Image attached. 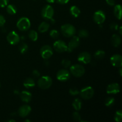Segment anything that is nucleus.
<instances>
[{
    "instance_id": "f257e3e1",
    "label": "nucleus",
    "mask_w": 122,
    "mask_h": 122,
    "mask_svg": "<svg viewBox=\"0 0 122 122\" xmlns=\"http://www.w3.org/2000/svg\"><path fill=\"white\" fill-rule=\"evenodd\" d=\"M61 31L64 36L71 37L75 35L76 33V29L70 24H65L61 26Z\"/></svg>"
},
{
    "instance_id": "f03ea898",
    "label": "nucleus",
    "mask_w": 122,
    "mask_h": 122,
    "mask_svg": "<svg viewBox=\"0 0 122 122\" xmlns=\"http://www.w3.org/2000/svg\"><path fill=\"white\" fill-rule=\"evenodd\" d=\"M52 83V79L48 76H44L41 77L38 81V85L42 89H47Z\"/></svg>"
},
{
    "instance_id": "7ed1b4c3",
    "label": "nucleus",
    "mask_w": 122,
    "mask_h": 122,
    "mask_svg": "<svg viewBox=\"0 0 122 122\" xmlns=\"http://www.w3.org/2000/svg\"><path fill=\"white\" fill-rule=\"evenodd\" d=\"M70 71L71 75L76 77H81L85 72L84 67L80 64H75L71 66L70 68Z\"/></svg>"
},
{
    "instance_id": "20e7f679",
    "label": "nucleus",
    "mask_w": 122,
    "mask_h": 122,
    "mask_svg": "<svg viewBox=\"0 0 122 122\" xmlns=\"http://www.w3.org/2000/svg\"><path fill=\"white\" fill-rule=\"evenodd\" d=\"M17 27L20 30H27L30 27V22L27 17H21L17 23Z\"/></svg>"
},
{
    "instance_id": "39448f33",
    "label": "nucleus",
    "mask_w": 122,
    "mask_h": 122,
    "mask_svg": "<svg viewBox=\"0 0 122 122\" xmlns=\"http://www.w3.org/2000/svg\"><path fill=\"white\" fill-rule=\"evenodd\" d=\"M81 98L84 100H89L94 95V91L92 87L87 86L83 88L79 92Z\"/></svg>"
},
{
    "instance_id": "423d86ee",
    "label": "nucleus",
    "mask_w": 122,
    "mask_h": 122,
    "mask_svg": "<svg viewBox=\"0 0 122 122\" xmlns=\"http://www.w3.org/2000/svg\"><path fill=\"white\" fill-rule=\"evenodd\" d=\"M54 9L50 5H46L42 8L41 11V15L44 19L46 20L52 19L54 15Z\"/></svg>"
},
{
    "instance_id": "0eeeda50",
    "label": "nucleus",
    "mask_w": 122,
    "mask_h": 122,
    "mask_svg": "<svg viewBox=\"0 0 122 122\" xmlns=\"http://www.w3.org/2000/svg\"><path fill=\"white\" fill-rule=\"evenodd\" d=\"M40 54L44 59H48L53 54L52 48L50 45H44L41 48Z\"/></svg>"
},
{
    "instance_id": "6e6552de",
    "label": "nucleus",
    "mask_w": 122,
    "mask_h": 122,
    "mask_svg": "<svg viewBox=\"0 0 122 122\" xmlns=\"http://www.w3.org/2000/svg\"><path fill=\"white\" fill-rule=\"evenodd\" d=\"M54 48L57 52H63L67 51V45L63 41H57L54 43Z\"/></svg>"
},
{
    "instance_id": "1a4fd4ad",
    "label": "nucleus",
    "mask_w": 122,
    "mask_h": 122,
    "mask_svg": "<svg viewBox=\"0 0 122 122\" xmlns=\"http://www.w3.org/2000/svg\"><path fill=\"white\" fill-rule=\"evenodd\" d=\"M7 39L10 44L15 45L20 41V37L16 32L14 31H11L7 35Z\"/></svg>"
},
{
    "instance_id": "9d476101",
    "label": "nucleus",
    "mask_w": 122,
    "mask_h": 122,
    "mask_svg": "<svg viewBox=\"0 0 122 122\" xmlns=\"http://www.w3.org/2000/svg\"><path fill=\"white\" fill-rule=\"evenodd\" d=\"M105 20H106V15L102 11L98 10L94 13V20L96 23L101 25L104 22Z\"/></svg>"
},
{
    "instance_id": "9b49d317",
    "label": "nucleus",
    "mask_w": 122,
    "mask_h": 122,
    "mask_svg": "<svg viewBox=\"0 0 122 122\" xmlns=\"http://www.w3.org/2000/svg\"><path fill=\"white\" fill-rule=\"evenodd\" d=\"M70 73L68 70L62 69L59 70L57 73V79L61 82H65L70 78Z\"/></svg>"
},
{
    "instance_id": "f8f14e48",
    "label": "nucleus",
    "mask_w": 122,
    "mask_h": 122,
    "mask_svg": "<svg viewBox=\"0 0 122 122\" xmlns=\"http://www.w3.org/2000/svg\"><path fill=\"white\" fill-rule=\"evenodd\" d=\"M80 44V39L78 36H73L71 38L67 45V51L69 52H71L73 50L76 49L79 46Z\"/></svg>"
},
{
    "instance_id": "ddd939ff",
    "label": "nucleus",
    "mask_w": 122,
    "mask_h": 122,
    "mask_svg": "<svg viewBox=\"0 0 122 122\" xmlns=\"http://www.w3.org/2000/svg\"><path fill=\"white\" fill-rule=\"evenodd\" d=\"M77 60L83 64H88L91 61V56L87 52H82L79 54Z\"/></svg>"
},
{
    "instance_id": "4468645a",
    "label": "nucleus",
    "mask_w": 122,
    "mask_h": 122,
    "mask_svg": "<svg viewBox=\"0 0 122 122\" xmlns=\"http://www.w3.org/2000/svg\"><path fill=\"white\" fill-rule=\"evenodd\" d=\"M111 64L116 67H121L122 66V57L120 54H115L110 58Z\"/></svg>"
},
{
    "instance_id": "2eb2a0df",
    "label": "nucleus",
    "mask_w": 122,
    "mask_h": 122,
    "mask_svg": "<svg viewBox=\"0 0 122 122\" xmlns=\"http://www.w3.org/2000/svg\"><path fill=\"white\" fill-rule=\"evenodd\" d=\"M31 107L28 105H23L19 108L18 113L20 117H25L27 116L31 112Z\"/></svg>"
},
{
    "instance_id": "dca6fc26",
    "label": "nucleus",
    "mask_w": 122,
    "mask_h": 122,
    "mask_svg": "<svg viewBox=\"0 0 122 122\" xmlns=\"http://www.w3.org/2000/svg\"><path fill=\"white\" fill-rule=\"evenodd\" d=\"M120 92V86L117 83L110 84L107 88V93L110 94H117Z\"/></svg>"
},
{
    "instance_id": "f3484780",
    "label": "nucleus",
    "mask_w": 122,
    "mask_h": 122,
    "mask_svg": "<svg viewBox=\"0 0 122 122\" xmlns=\"http://www.w3.org/2000/svg\"><path fill=\"white\" fill-rule=\"evenodd\" d=\"M20 97L21 100L25 102H29L32 99L31 93L29 91H23L21 92L20 94Z\"/></svg>"
},
{
    "instance_id": "a211bd4d",
    "label": "nucleus",
    "mask_w": 122,
    "mask_h": 122,
    "mask_svg": "<svg viewBox=\"0 0 122 122\" xmlns=\"http://www.w3.org/2000/svg\"><path fill=\"white\" fill-rule=\"evenodd\" d=\"M121 38L117 34H114L112 37V45L115 47H117L121 44Z\"/></svg>"
},
{
    "instance_id": "6ab92c4d",
    "label": "nucleus",
    "mask_w": 122,
    "mask_h": 122,
    "mask_svg": "<svg viewBox=\"0 0 122 122\" xmlns=\"http://www.w3.org/2000/svg\"><path fill=\"white\" fill-rule=\"evenodd\" d=\"M114 15L116 17L117 19L120 20L122 18V6L118 4L115 6L114 8Z\"/></svg>"
},
{
    "instance_id": "aec40b11",
    "label": "nucleus",
    "mask_w": 122,
    "mask_h": 122,
    "mask_svg": "<svg viewBox=\"0 0 122 122\" xmlns=\"http://www.w3.org/2000/svg\"><path fill=\"white\" fill-rule=\"evenodd\" d=\"M23 85L26 88H30L35 86V82L33 79L29 77V78H27L25 80L23 83Z\"/></svg>"
},
{
    "instance_id": "412c9836",
    "label": "nucleus",
    "mask_w": 122,
    "mask_h": 122,
    "mask_svg": "<svg viewBox=\"0 0 122 122\" xmlns=\"http://www.w3.org/2000/svg\"><path fill=\"white\" fill-rule=\"evenodd\" d=\"M70 12L71 15L75 17H77L79 15L80 13H81V11H80L79 8L77 6L75 5L71 6L70 9Z\"/></svg>"
},
{
    "instance_id": "4be33fe9",
    "label": "nucleus",
    "mask_w": 122,
    "mask_h": 122,
    "mask_svg": "<svg viewBox=\"0 0 122 122\" xmlns=\"http://www.w3.org/2000/svg\"><path fill=\"white\" fill-rule=\"evenodd\" d=\"M50 27V25L46 22H42L39 25V27H38V30L41 32V33H44L48 31Z\"/></svg>"
},
{
    "instance_id": "5701e85b",
    "label": "nucleus",
    "mask_w": 122,
    "mask_h": 122,
    "mask_svg": "<svg viewBox=\"0 0 122 122\" xmlns=\"http://www.w3.org/2000/svg\"><path fill=\"white\" fill-rule=\"evenodd\" d=\"M72 106L76 111L80 110L81 109V107H82V101L79 98L75 99L73 102Z\"/></svg>"
},
{
    "instance_id": "b1692460",
    "label": "nucleus",
    "mask_w": 122,
    "mask_h": 122,
    "mask_svg": "<svg viewBox=\"0 0 122 122\" xmlns=\"http://www.w3.org/2000/svg\"><path fill=\"white\" fill-rule=\"evenodd\" d=\"M7 11L10 15H14L17 12V8L15 5L12 4L8 5L7 7Z\"/></svg>"
},
{
    "instance_id": "393cba45",
    "label": "nucleus",
    "mask_w": 122,
    "mask_h": 122,
    "mask_svg": "<svg viewBox=\"0 0 122 122\" xmlns=\"http://www.w3.org/2000/svg\"><path fill=\"white\" fill-rule=\"evenodd\" d=\"M28 36L30 39L33 41H36L38 39V33H37V32L35 30H32L30 31L28 34Z\"/></svg>"
},
{
    "instance_id": "a878e982",
    "label": "nucleus",
    "mask_w": 122,
    "mask_h": 122,
    "mask_svg": "<svg viewBox=\"0 0 122 122\" xmlns=\"http://www.w3.org/2000/svg\"><path fill=\"white\" fill-rule=\"evenodd\" d=\"M105 56V52L102 50H98L94 54V57L95 59H101Z\"/></svg>"
},
{
    "instance_id": "bb28decb",
    "label": "nucleus",
    "mask_w": 122,
    "mask_h": 122,
    "mask_svg": "<svg viewBox=\"0 0 122 122\" xmlns=\"http://www.w3.org/2000/svg\"><path fill=\"white\" fill-rule=\"evenodd\" d=\"M19 51H20V52H21V54H25L26 53L27 51V50H28V46H27V45L26 44L23 42L19 45Z\"/></svg>"
},
{
    "instance_id": "cd10ccee",
    "label": "nucleus",
    "mask_w": 122,
    "mask_h": 122,
    "mask_svg": "<svg viewBox=\"0 0 122 122\" xmlns=\"http://www.w3.org/2000/svg\"><path fill=\"white\" fill-rule=\"evenodd\" d=\"M114 102H115V100L114 98L113 97H108L106 98V101H105V105L107 107H112L114 105Z\"/></svg>"
},
{
    "instance_id": "c85d7f7f",
    "label": "nucleus",
    "mask_w": 122,
    "mask_h": 122,
    "mask_svg": "<svg viewBox=\"0 0 122 122\" xmlns=\"http://www.w3.org/2000/svg\"><path fill=\"white\" fill-rule=\"evenodd\" d=\"M78 35H79V38H85L88 36L89 33H88V32L86 30L82 29L81 30L79 31Z\"/></svg>"
},
{
    "instance_id": "c756f323",
    "label": "nucleus",
    "mask_w": 122,
    "mask_h": 122,
    "mask_svg": "<svg viewBox=\"0 0 122 122\" xmlns=\"http://www.w3.org/2000/svg\"><path fill=\"white\" fill-rule=\"evenodd\" d=\"M114 120L117 122H120L122 120V110L117 111L114 115Z\"/></svg>"
},
{
    "instance_id": "7c9ffc66",
    "label": "nucleus",
    "mask_w": 122,
    "mask_h": 122,
    "mask_svg": "<svg viewBox=\"0 0 122 122\" xmlns=\"http://www.w3.org/2000/svg\"><path fill=\"white\" fill-rule=\"evenodd\" d=\"M50 36L51 38L53 39H57L59 36V32L57 30H52L50 33Z\"/></svg>"
},
{
    "instance_id": "2f4dec72",
    "label": "nucleus",
    "mask_w": 122,
    "mask_h": 122,
    "mask_svg": "<svg viewBox=\"0 0 122 122\" xmlns=\"http://www.w3.org/2000/svg\"><path fill=\"white\" fill-rule=\"evenodd\" d=\"M61 64L64 67L68 68L71 66V62H70V61H69V60L64 59L63 60V61H61Z\"/></svg>"
},
{
    "instance_id": "473e14b6",
    "label": "nucleus",
    "mask_w": 122,
    "mask_h": 122,
    "mask_svg": "<svg viewBox=\"0 0 122 122\" xmlns=\"http://www.w3.org/2000/svg\"><path fill=\"white\" fill-rule=\"evenodd\" d=\"M69 93H70V95H73V96H75V95H77L79 94V91L78 89L76 88H71L69 90Z\"/></svg>"
},
{
    "instance_id": "72a5a7b5",
    "label": "nucleus",
    "mask_w": 122,
    "mask_h": 122,
    "mask_svg": "<svg viewBox=\"0 0 122 122\" xmlns=\"http://www.w3.org/2000/svg\"><path fill=\"white\" fill-rule=\"evenodd\" d=\"M73 118L76 121H81V115L79 114V113H77V112H74L73 113Z\"/></svg>"
},
{
    "instance_id": "f704fd0d",
    "label": "nucleus",
    "mask_w": 122,
    "mask_h": 122,
    "mask_svg": "<svg viewBox=\"0 0 122 122\" xmlns=\"http://www.w3.org/2000/svg\"><path fill=\"white\" fill-rule=\"evenodd\" d=\"M8 0H0V7H4L7 5Z\"/></svg>"
},
{
    "instance_id": "c9c22d12",
    "label": "nucleus",
    "mask_w": 122,
    "mask_h": 122,
    "mask_svg": "<svg viewBox=\"0 0 122 122\" xmlns=\"http://www.w3.org/2000/svg\"><path fill=\"white\" fill-rule=\"evenodd\" d=\"M5 23V19L2 15L0 14V27H2Z\"/></svg>"
},
{
    "instance_id": "e433bc0d",
    "label": "nucleus",
    "mask_w": 122,
    "mask_h": 122,
    "mask_svg": "<svg viewBox=\"0 0 122 122\" xmlns=\"http://www.w3.org/2000/svg\"><path fill=\"white\" fill-rule=\"evenodd\" d=\"M110 28L111 29L113 30H116L118 29V25L115 23H113L110 25Z\"/></svg>"
},
{
    "instance_id": "4c0bfd02",
    "label": "nucleus",
    "mask_w": 122,
    "mask_h": 122,
    "mask_svg": "<svg viewBox=\"0 0 122 122\" xmlns=\"http://www.w3.org/2000/svg\"><path fill=\"white\" fill-rule=\"evenodd\" d=\"M32 75H33V76H34L35 78H37V77H38L40 76V73H39V71L36 70H33V72H32Z\"/></svg>"
},
{
    "instance_id": "58836bf2",
    "label": "nucleus",
    "mask_w": 122,
    "mask_h": 122,
    "mask_svg": "<svg viewBox=\"0 0 122 122\" xmlns=\"http://www.w3.org/2000/svg\"><path fill=\"white\" fill-rule=\"evenodd\" d=\"M106 1L107 4L110 6H113L115 4V1H114V0H106Z\"/></svg>"
},
{
    "instance_id": "ea45409f",
    "label": "nucleus",
    "mask_w": 122,
    "mask_h": 122,
    "mask_svg": "<svg viewBox=\"0 0 122 122\" xmlns=\"http://www.w3.org/2000/svg\"><path fill=\"white\" fill-rule=\"evenodd\" d=\"M56 1L58 3L61 4H65L67 3L70 0H56Z\"/></svg>"
},
{
    "instance_id": "a19ab883",
    "label": "nucleus",
    "mask_w": 122,
    "mask_h": 122,
    "mask_svg": "<svg viewBox=\"0 0 122 122\" xmlns=\"http://www.w3.org/2000/svg\"><path fill=\"white\" fill-rule=\"evenodd\" d=\"M48 2H50V3H53L55 2L56 0H46Z\"/></svg>"
},
{
    "instance_id": "79ce46f5",
    "label": "nucleus",
    "mask_w": 122,
    "mask_h": 122,
    "mask_svg": "<svg viewBox=\"0 0 122 122\" xmlns=\"http://www.w3.org/2000/svg\"><path fill=\"white\" fill-rule=\"evenodd\" d=\"M119 74H120V76H122V69H119Z\"/></svg>"
},
{
    "instance_id": "37998d69",
    "label": "nucleus",
    "mask_w": 122,
    "mask_h": 122,
    "mask_svg": "<svg viewBox=\"0 0 122 122\" xmlns=\"http://www.w3.org/2000/svg\"><path fill=\"white\" fill-rule=\"evenodd\" d=\"M119 33H120V35L122 34V27H120V30H119Z\"/></svg>"
},
{
    "instance_id": "c03bdc74",
    "label": "nucleus",
    "mask_w": 122,
    "mask_h": 122,
    "mask_svg": "<svg viewBox=\"0 0 122 122\" xmlns=\"http://www.w3.org/2000/svg\"><path fill=\"white\" fill-rule=\"evenodd\" d=\"M14 93H15V94H19V91H14Z\"/></svg>"
},
{
    "instance_id": "a18cd8bd",
    "label": "nucleus",
    "mask_w": 122,
    "mask_h": 122,
    "mask_svg": "<svg viewBox=\"0 0 122 122\" xmlns=\"http://www.w3.org/2000/svg\"><path fill=\"white\" fill-rule=\"evenodd\" d=\"M7 122H15V120H8Z\"/></svg>"
},
{
    "instance_id": "49530a36",
    "label": "nucleus",
    "mask_w": 122,
    "mask_h": 122,
    "mask_svg": "<svg viewBox=\"0 0 122 122\" xmlns=\"http://www.w3.org/2000/svg\"><path fill=\"white\" fill-rule=\"evenodd\" d=\"M25 122H30V120H25Z\"/></svg>"
},
{
    "instance_id": "de8ad7c7",
    "label": "nucleus",
    "mask_w": 122,
    "mask_h": 122,
    "mask_svg": "<svg viewBox=\"0 0 122 122\" xmlns=\"http://www.w3.org/2000/svg\"><path fill=\"white\" fill-rule=\"evenodd\" d=\"M0 86H1V83H0Z\"/></svg>"
}]
</instances>
